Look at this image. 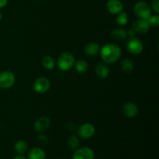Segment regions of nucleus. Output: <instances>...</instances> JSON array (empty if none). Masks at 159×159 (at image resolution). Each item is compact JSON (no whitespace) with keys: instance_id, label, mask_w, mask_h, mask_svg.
I'll use <instances>...</instances> for the list:
<instances>
[{"instance_id":"nucleus-1","label":"nucleus","mask_w":159,"mask_h":159,"mask_svg":"<svg viewBox=\"0 0 159 159\" xmlns=\"http://www.w3.org/2000/svg\"><path fill=\"white\" fill-rule=\"evenodd\" d=\"M101 58L105 63L113 64L120 59L121 56V49L115 43H107L101 47L99 49Z\"/></svg>"},{"instance_id":"nucleus-2","label":"nucleus","mask_w":159,"mask_h":159,"mask_svg":"<svg viewBox=\"0 0 159 159\" xmlns=\"http://www.w3.org/2000/svg\"><path fill=\"white\" fill-rule=\"evenodd\" d=\"M75 64V57L70 52H63L57 59V65L61 71H69Z\"/></svg>"},{"instance_id":"nucleus-3","label":"nucleus","mask_w":159,"mask_h":159,"mask_svg":"<svg viewBox=\"0 0 159 159\" xmlns=\"http://www.w3.org/2000/svg\"><path fill=\"white\" fill-rule=\"evenodd\" d=\"M134 12L140 19L147 20L152 15V8L144 2H138L134 6Z\"/></svg>"},{"instance_id":"nucleus-4","label":"nucleus","mask_w":159,"mask_h":159,"mask_svg":"<svg viewBox=\"0 0 159 159\" xmlns=\"http://www.w3.org/2000/svg\"><path fill=\"white\" fill-rule=\"evenodd\" d=\"M127 49L134 55H138L144 50V44L140 39L137 37H130L127 43Z\"/></svg>"},{"instance_id":"nucleus-5","label":"nucleus","mask_w":159,"mask_h":159,"mask_svg":"<svg viewBox=\"0 0 159 159\" xmlns=\"http://www.w3.org/2000/svg\"><path fill=\"white\" fill-rule=\"evenodd\" d=\"M16 77L12 71H4L0 73V88L7 89L14 85Z\"/></svg>"},{"instance_id":"nucleus-6","label":"nucleus","mask_w":159,"mask_h":159,"mask_svg":"<svg viewBox=\"0 0 159 159\" xmlns=\"http://www.w3.org/2000/svg\"><path fill=\"white\" fill-rule=\"evenodd\" d=\"M51 88L49 79L45 77H40L34 82V89L37 93H45Z\"/></svg>"},{"instance_id":"nucleus-7","label":"nucleus","mask_w":159,"mask_h":159,"mask_svg":"<svg viewBox=\"0 0 159 159\" xmlns=\"http://www.w3.org/2000/svg\"><path fill=\"white\" fill-rule=\"evenodd\" d=\"M150 25L148 23L147 20L139 19L134 21L132 24L131 30L138 34H145L150 30Z\"/></svg>"},{"instance_id":"nucleus-8","label":"nucleus","mask_w":159,"mask_h":159,"mask_svg":"<svg viewBox=\"0 0 159 159\" xmlns=\"http://www.w3.org/2000/svg\"><path fill=\"white\" fill-rule=\"evenodd\" d=\"M96 132L94 126L89 123H85L82 124L78 129V134L80 138L83 139H89L94 135Z\"/></svg>"},{"instance_id":"nucleus-9","label":"nucleus","mask_w":159,"mask_h":159,"mask_svg":"<svg viewBox=\"0 0 159 159\" xmlns=\"http://www.w3.org/2000/svg\"><path fill=\"white\" fill-rule=\"evenodd\" d=\"M94 152L89 148H77L73 155L72 159H94Z\"/></svg>"},{"instance_id":"nucleus-10","label":"nucleus","mask_w":159,"mask_h":159,"mask_svg":"<svg viewBox=\"0 0 159 159\" xmlns=\"http://www.w3.org/2000/svg\"><path fill=\"white\" fill-rule=\"evenodd\" d=\"M51 126V120L47 116H40L34 122V129L39 133L48 130Z\"/></svg>"},{"instance_id":"nucleus-11","label":"nucleus","mask_w":159,"mask_h":159,"mask_svg":"<svg viewBox=\"0 0 159 159\" xmlns=\"http://www.w3.org/2000/svg\"><path fill=\"white\" fill-rule=\"evenodd\" d=\"M122 111L127 117L134 118L138 114V107L134 102H127L123 106Z\"/></svg>"},{"instance_id":"nucleus-12","label":"nucleus","mask_w":159,"mask_h":159,"mask_svg":"<svg viewBox=\"0 0 159 159\" xmlns=\"http://www.w3.org/2000/svg\"><path fill=\"white\" fill-rule=\"evenodd\" d=\"M107 9L110 13L118 14L124 9V5L120 0H108L107 2Z\"/></svg>"},{"instance_id":"nucleus-13","label":"nucleus","mask_w":159,"mask_h":159,"mask_svg":"<svg viewBox=\"0 0 159 159\" xmlns=\"http://www.w3.org/2000/svg\"><path fill=\"white\" fill-rule=\"evenodd\" d=\"M96 75L101 79H104L108 77L110 74V69L109 67L105 63H100L96 65V69H95Z\"/></svg>"},{"instance_id":"nucleus-14","label":"nucleus","mask_w":159,"mask_h":159,"mask_svg":"<svg viewBox=\"0 0 159 159\" xmlns=\"http://www.w3.org/2000/svg\"><path fill=\"white\" fill-rule=\"evenodd\" d=\"M100 46L95 42H89L84 48V52L88 56H95L99 52Z\"/></svg>"},{"instance_id":"nucleus-15","label":"nucleus","mask_w":159,"mask_h":159,"mask_svg":"<svg viewBox=\"0 0 159 159\" xmlns=\"http://www.w3.org/2000/svg\"><path fill=\"white\" fill-rule=\"evenodd\" d=\"M28 158L29 159H45L46 158V153L42 148H34L29 151Z\"/></svg>"},{"instance_id":"nucleus-16","label":"nucleus","mask_w":159,"mask_h":159,"mask_svg":"<svg viewBox=\"0 0 159 159\" xmlns=\"http://www.w3.org/2000/svg\"><path fill=\"white\" fill-rule=\"evenodd\" d=\"M111 36L113 39L117 40H125L128 35H127V31H126L124 29L121 28H115L111 31Z\"/></svg>"},{"instance_id":"nucleus-17","label":"nucleus","mask_w":159,"mask_h":159,"mask_svg":"<svg viewBox=\"0 0 159 159\" xmlns=\"http://www.w3.org/2000/svg\"><path fill=\"white\" fill-rule=\"evenodd\" d=\"M120 68L125 73L130 74L134 69V62L129 58H124L120 62Z\"/></svg>"},{"instance_id":"nucleus-18","label":"nucleus","mask_w":159,"mask_h":159,"mask_svg":"<svg viewBox=\"0 0 159 159\" xmlns=\"http://www.w3.org/2000/svg\"><path fill=\"white\" fill-rule=\"evenodd\" d=\"M28 146L27 144L23 140H19L14 144V150L19 155H23L27 151Z\"/></svg>"},{"instance_id":"nucleus-19","label":"nucleus","mask_w":159,"mask_h":159,"mask_svg":"<svg viewBox=\"0 0 159 159\" xmlns=\"http://www.w3.org/2000/svg\"><path fill=\"white\" fill-rule=\"evenodd\" d=\"M74 65L76 71L80 74H83L88 70V63L83 59H80V60H78L77 61H75Z\"/></svg>"},{"instance_id":"nucleus-20","label":"nucleus","mask_w":159,"mask_h":159,"mask_svg":"<svg viewBox=\"0 0 159 159\" xmlns=\"http://www.w3.org/2000/svg\"><path fill=\"white\" fill-rule=\"evenodd\" d=\"M41 64L45 69L51 70L54 68V65H55V61H54V59L51 56L46 55V56H44L43 58H42Z\"/></svg>"},{"instance_id":"nucleus-21","label":"nucleus","mask_w":159,"mask_h":159,"mask_svg":"<svg viewBox=\"0 0 159 159\" xmlns=\"http://www.w3.org/2000/svg\"><path fill=\"white\" fill-rule=\"evenodd\" d=\"M129 18L128 15L126 12H120V13H118L117 17H116V23L120 25V26H125L126 24L128 22Z\"/></svg>"},{"instance_id":"nucleus-22","label":"nucleus","mask_w":159,"mask_h":159,"mask_svg":"<svg viewBox=\"0 0 159 159\" xmlns=\"http://www.w3.org/2000/svg\"><path fill=\"white\" fill-rule=\"evenodd\" d=\"M68 145L71 150H76L77 148H79V140L78 137H76L75 135L70 136L68 140Z\"/></svg>"},{"instance_id":"nucleus-23","label":"nucleus","mask_w":159,"mask_h":159,"mask_svg":"<svg viewBox=\"0 0 159 159\" xmlns=\"http://www.w3.org/2000/svg\"><path fill=\"white\" fill-rule=\"evenodd\" d=\"M148 23H149L150 26L157 27L159 26V16L158 15H151L147 19Z\"/></svg>"},{"instance_id":"nucleus-24","label":"nucleus","mask_w":159,"mask_h":159,"mask_svg":"<svg viewBox=\"0 0 159 159\" xmlns=\"http://www.w3.org/2000/svg\"><path fill=\"white\" fill-rule=\"evenodd\" d=\"M152 8L157 14L159 12V0H152Z\"/></svg>"},{"instance_id":"nucleus-25","label":"nucleus","mask_w":159,"mask_h":159,"mask_svg":"<svg viewBox=\"0 0 159 159\" xmlns=\"http://www.w3.org/2000/svg\"><path fill=\"white\" fill-rule=\"evenodd\" d=\"M38 140L40 141V142L43 143V144H47L48 142V138H47L45 135H40L38 137Z\"/></svg>"},{"instance_id":"nucleus-26","label":"nucleus","mask_w":159,"mask_h":159,"mask_svg":"<svg viewBox=\"0 0 159 159\" xmlns=\"http://www.w3.org/2000/svg\"><path fill=\"white\" fill-rule=\"evenodd\" d=\"M8 0H0V9L5 7L7 5Z\"/></svg>"},{"instance_id":"nucleus-27","label":"nucleus","mask_w":159,"mask_h":159,"mask_svg":"<svg viewBox=\"0 0 159 159\" xmlns=\"http://www.w3.org/2000/svg\"><path fill=\"white\" fill-rule=\"evenodd\" d=\"M12 159H27V158H26L25 157L22 156V155H19V156L15 157V158H13Z\"/></svg>"},{"instance_id":"nucleus-28","label":"nucleus","mask_w":159,"mask_h":159,"mask_svg":"<svg viewBox=\"0 0 159 159\" xmlns=\"http://www.w3.org/2000/svg\"><path fill=\"white\" fill-rule=\"evenodd\" d=\"M2 13L0 12V20H2Z\"/></svg>"}]
</instances>
